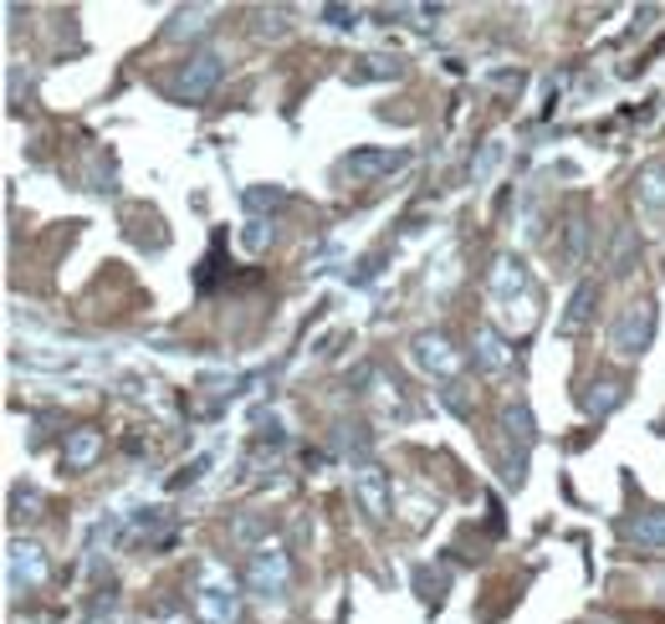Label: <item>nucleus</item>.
Returning <instances> with one entry per match:
<instances>
[{
	"label": "nucleus",
	"instance_id": "nucleus-1",
	"mask_svg": "<svg viewBox=\"0 0 665 624\" xmlns=\"http://www.w3.org/2000/svg\"><path fill=\"white\" fill-rule=\"evenodd\" d=\"M655 328H661V307H655V297H630L610 323V354L614 359H625V364H635L640 354L655 344Z\"/></svg>",
	"mask_w": 665,
	"mask_h": 624
},
{
	"label": "nucleus",
	"instance_id": "nucleus-2",
	"mask_svg": "<svg viewBox=\"0 0 665 624\" xmlns=\"http://www.w3.org/2000/svg\"><path fill=\"white\" fill-rule=\"evenodd\" d=\"M246 589H252L256 599H287V589H293V563H287V553L282 548H256L252 563H246Z\"/></svg>",
	"mask_w": 665,
	"mask_h": 624
},
{
	"label": "nucleus",
	"instance_id": "nucleus-3",
	"mask_svg": "<svg viewBox=\"0 0 665 624\" xmlns=\"http://www.w3.org/2000/svg\"><path fill=\"white\" fill-rule=\"evenodd\" d=\"M221 78H226V57H221V52H195L185 67H180L174 93L185 98V103H205V98L221 88Z\"/></svg>",
	"mask_w": 665,
	"mask_h": 624
},
{
	"label": "nucleus",
	"instance_id": "nucleus-4",
	"mask_svg": "<svg viewBox=\"0 0 665 624\" xmlns=\"http://www.w3.org/2000/svg\"><path fill=\"white\" fill-rule=\"evenodd\" d=\"M405 160H410L405 149H354V154L344 160V174L354 180V185H369V180H379V174H395Z\"/></svg>",
	"mask_w": 665,
	"mask_h": 624
},
{
	"label": "nucleus",
	"instance_id": "nucleus-5",
	"mask_svg": "<svg viewBox=\"0 0 665 624\" xmlns=\"http://www.w3.org/2000/svg\"><path fill=\"white\" fill-rule=\"evenodd\" d=\"M195 604H200V614H205V624H236L241 620V599H236V589H226V584H200Z\"/></svg>",
	"mask_w": 665,
	"mask_h": 624
},
{
	"label": "nucleus",
	"instance_id": "nucleus-6",
	"mask_svg": "<svg viewBox=\"0 0 665 624\" xmlns=\"http://www.w3.org/2000/svg\"><path fill=\"white\" fill-rule=\"evenodd\" d=\"M620 538L640 548H665V512L661 507H645L635 518H620Z\"/></svg>",
	"mask_w": 665,
	"mask_h": 624
},
{
	"label": "nucleus",
	"instance_id": "nucleus-7",
	"mask_svg": "<svg viewBox=\"0 0 665 624\" xmlns=\"http://www.w3.org/2000/svg\"><path fill=\"white\" fill-rule=\"evenodd\" d=\"M98 456H103V430H98V426H78L72 436H66V446H62V466H66V471H88Z\"/></svg>",
	"mask_w": 665,
	"mask_h": 624
},
{
	"label": "nucleus",
	"instance_id": "nucleus-8",
	"mask_svg": "<svg viewBox=\"0 0 665 624\" xmlns=\"http://www.w3.org/2000/svg\"><path fill=\"white\" fill-rule=\"evenodd\" d=\"M415 364H420V369H430V374H446V379H451L456 369H461V359H456L451 354V344H446V338H440V333H420V338H415Z\"/></svg>",
	"mask_w": 665,
	"mask_h": 624
},
{
	"label": "nucleus",
	"instance_id": "nucleus-9",
	"mask_svg": "<svg viewBox=\"0 0 665 624\" xmlns=\"http://www.w3.org/2000/svg\"><path fill=\"white\" fill-rule=\"evenodd\" d=\"M594 303H598V282H579L569 297V313L559 318V333L563 338H579V333L589 328V318H594Z\"/></svg>",
	"mask_w": 665,
	"mask_h": 624
},
{
	"label": "nucleus",
	"instance_id": "nucleus-10",
	"mask_svg": "<svg viewBox=\"0 0 665 624\" xmlns=\"http://www.w3.org/2000/svg\"><path fill=\"white\" fill-rule=\"evenodd\" d=\"M354 492H359L369 518H389V497H385V471L379 466H354Z\"/></svg>",
	"mask_w": 665,
	"mask_h": 624
},
{
	"label": "nucleus",
	"instance_id": "nucleus-11",
	"mask_svg": "<svg viewBox=\"0 0 665 624\" xmlns=\"http://www.w3.org/2000/svg\"><path fill=\"white\" fill-rule=\"evenodd\" d=\"M471 348H477L471 359H477V369H481V374H502L507 364H512V348H507V344H502V333H497V328H487V323H481V328H477V338H471Z\"/></svg>",
	"mask_w": 665,
	"mask_h": 624
},
{
	"label": "nucleus",
	"instance_id": "nucleus-12",
	"mask_svg": "<svg viewBox=\"0 0 665 624\" xmlns=\"http://www.w3.org/2000/svg\"><path fill=\"white\" fill-rule=\"evenodd\" d=\"M47 579V559H41L37 543H11V589H37Z\"/></svg>",
	"mask_w": 665,
	"mask_h": 624
},
{
	"label": "nucleus",
	"instance_id": "nucleus-13",
	"mask_svg": "<svg viewBox=\"0 0 665 624\" xmlns=\"http://www.w3.org/2000/svg\"><path fill=\"white\" fill-rule=\"evenodd\" d=\"M502 430H507V440L518 446V456H522V461H528V451H532V446H538V420H532V410H528V405H522V399H518V405H507V410H502Z\"/></svg>",
	"mask_w": 665,
	"mask_h": 624
},
{
	"label": "nucleus",
	"instance_id": "nucleus-14",
	"mask_svg": "<svg viewBox=\"0 0 665 624\" xmlns=\"http://www.w3.org/2000/svg\"><path fill=\"white\" fill-rule=\"evenodd\" d=\"M630 399V389H625V379H594V385L584 389V410L589 415H614L620 405Z\"/></svg>",
	"mask_w": 665,
	"mask_h": 624
},
{
	"label": "nucleus",
	"instance_id": "nucleus-15",
	"mask_svg": "<svg viewBox=\"0 0 665 624\" xmlns=\"http://www.w3.org/2000/svg\"><path fill=\"white\" fill-rule=\"evenodd\" d=\"M640 266V236L630 226H614V241H610V277H630Z\"/></svg>",
	"mask_w": 665,
	"mask_h": 624
},
{
	"label": "nucleus",
	"instance_id": "nucleus-16",
	"mask_svg": "<svg viewBox=\"0 0 665 624\" xmlns=\"http://www.w3.org/2000/svg\"><path fill=\"white\" fill-rule=\"evenodd\" d=\"M584 256H589V215L584 211H573L569 215V226H563V266H584Z\"/></svg>",
	"mask_w": 665,
	"mask_h": 624
},
{
	"label": "nucleus",
	"instance_id": "nucleus-17",
	"mask_svg": "<svg viewBox=\"0 0 665 624\" xmlns=\"http://www.w3.org/2000/svg\"><path fill=\"white\" fill-rule=\"evenodd\" d=\"M640 200H645L651 215L665 211V164H645V174H640Z\"/></svg>",
	"mask_w": 665,
	"mask_h": 624
},
{
	"label": "nucleus",
	"instance_id": "nucleus-18",
	"mask_svg": "<svg viewBox=\"0 0 665 624\" xmlns=\"http://www.w3.org/2000/svg\"><path fill=\"white\" fill-rule=\"evenodd\" d=\"M241 205H246L252 215H262V211H282V205H287V190H277V185L262 190V185H256V190H246V195H241Z\"/></svg>",
	"mask_w": 665,
	"mask_h": 624
},
{
	"label": "nucleus",
	"instance_id": "nucleus-19",
	"mask_svg": "<svg viewBox=\"0 0 665 624\" xmlns=\"http://www.w3.org/2000/svg\"><path fill=\"white\" fill-rule=\"evenodd\" d=\"M266 532H272V522H266V518H241L236 528H231V543H241V548H252V553H256V543H262Z\"/></svg>",
	"mask_w": 665,
	"mask_h": 624
},
{
	"label": "nucleus",
	"instance_id": "nucleus-20",
	"mask_svg": "<svg viewBox=\"0 0 665 624\" xmlns=\"http://www.w3.org/2000/svg\"><path fill=\"white\" fill-rule=\"evenodd\" d=\"M399 72V62H389V57H369V67H354L348 78L354 82H374V78H395Z\"/></svg>",
	"mask_w": 665,
	"mask_h": 624
},
{
	"label": "nucleus",
	"instance_id": "nucleus-21",
	"mask_svg": "<svg viewBox=\"0 0 665 624\" xmlns=\"http://www.w3.org/2000/svg\"><path fill=\"white\" fill-rule=\"evenodd\" d=\"M497 164H502V144H487V149H481V160L471 164V180H477V185H487Z\"/></svg>",
	"mask_w": 665,
	"mask_h": 624
},
{
	"label": "nucleus",
	"instance_id": "nucleus-22",
	"mask_svg": "<svg viewBox=\"0 0 665 624\" xmlns=\"http://www.w3.org/2000/svg\"><path fill=\"white\" fill-rule=\"evenodd\" d=\"M440 399H446V410H451V415H461V420H466V415H471V395H466V385H456V379H451V385H446V389H440Z\"/></svg>",
	"mask_w": 665,
	"mask_h": 624
},
{
	"label": "nucleus",
	"instance_id": "nucleus-23",
	"mask_svg": "<svg viewBox=\"0 0 665 624\" xmlns=\"http://www.w3.org/2000/svg\"><path fill=\"white\" fill-rule=\"evenodd\" d=\"M205 27V11H180L174 16V27L164 31V37H190V31H200Z\"/></svg>",
	"mask_w": 665,
	"mask_h": 624
},
{
	"label": "nucleus",
	"instance_id": "nucleus-24",
	"mask_svg": "<svg viewBox=\"0 0 665 624\" xmlns=\"http://www.w3.org/2000/svg\"><path fill=\"white\" fill-rule=\"evenodd\" d=\"M420 594H426L430 604H440V594H446V573H430V569H420Z\"/></svg>",
	"mask_w": 665,
	"mask_h": 624
},
{
	"label": "nucleus",
	"instance_id": "nucleus-25",
	"mask_svg": "<svg viewBox=\"0 0 665 624\" xmlns=\"http://www.w3.org/2000/svg\"><path fill=\"white\" fill-rule=\"evenodd\" d=\"M262 37H282V31H287V11H272V16H262Z\"/></svg>",
	"mask_w": 665,
	"mask_h": 624
},
{
	"label": "nucleus",
	"instance_id": "nucleus-26",
	"mask_svg": "<svg viewBox=\"0 0 665 624\" xmlns=\"http://www.w3.org/2000/svg\"><path fill=\"white\" fill-rule=\"evenodd\" d=\"M246 246H252V252H262V246H266V221H252V231H246Z\"/></svg>",
	"mask_w": 665,
	"mask_h": 624
},
{
	"label": "nucleus",
	"instance_id": "nucleus-27",
	"mask_svg": "<svg viewBox=\"0 0 665 624\" xmlns=\"http://www.w3.org/2000/svg\"><path fill=\"white\" fill-rule=\"evenodd\" d=\"M332 21V27H354V11H344V6H328V11H323Z\"/></svg>",
	"mask_w": 665,
	"mask_h": 624
},
{
	"label": "nucleus",
	"instance_id": "nucleus-28",
	"mask_svg": "<svg viewBox=\"0 0 665 624\" xmlns=\"http://www.w3.org/2000/svg\"><path fill=\"white\" fill-rule=\"evenodd\" d=\"M16 507H27V518H37V507H41V492H16Z\"/></svg>",
	"mask_w": 665,
	"mask_h": 624
},
{
	"label": "nucleus",
	"instance_id": "nucleus-29",
	"mask_svg": "<svg viewBox=\"0 0 665 624\" xmlns=\"http://www.w3.org/2000/svg\"><path fill=\"white\" fill-rule=\"evenodd\" d=\"M661 594H665V579H661Z\"/></svg>",
	"mask_w": 665,
	"mask_h": 624
}]
</instances>
